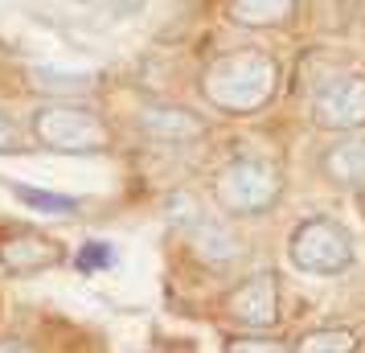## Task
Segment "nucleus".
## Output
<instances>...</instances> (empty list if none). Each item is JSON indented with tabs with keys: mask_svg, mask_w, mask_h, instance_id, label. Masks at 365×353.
I'll return each instance as SVG.
<instances>
[{
	"mask_svg": "<svg viewBox=\"0 0 365 353\" xmlns=\"http://www.w3.org/2000/svg\"><path fill=\"white\" fill-rule=\"evenodd\" d=\"M177 353H193V349H177Z\"/></svg>",
	"mask_w": 365,
	"mask_h": 353,
	"instance_id": "obj_20",
	"label": "nucleus"
},
{
	"mask_svg": "<svg viewBox=\"0 0 365 353\" xmlns=\"http://www.w3.org/2000/svg\"><path fill=\"white\" fill-rule=\"evenodd\" d=\"M29 132H34L37 148L62 152V156H99V152L111 148V128L91 107L66 99L34 107Z\"/></svg>",
	"mask_w": 365,
	"mask_h": 353,
	"instance_id": "obj_3",
	"label": "nucleus"
},
{
	"mask_svg": "<svg viewBox=\"0 0 365 353\" xmlns=\"http://www.w3.org/2000/svg\"><path fill=\"white\" fill-rule=\"evenodd\" d=\"M299 0H226V17L238 29H283L296 21Z\"/></svg>",
	"mask_w": 365,
	"mask_h": 353,
	"instance_id": "obj_11",
	"label": "nucleus"
},
{
	"mask_svg": "<svg viewBox=\"0 0 365 353\" xmlns=\"http://www.w3.org/2000/svg\"><path fill=\"white\" fill-rule=\"evenodd\" d=\"M107 263H111V247H103V242H86L83 251L74 255L78 271H95V267H107Z\"/></svg>",
	"mask_w": 365,
	"mask_h": 353,
	"instance_id": "obj_18",
	"label": "nucleus"
},
{
	"mask_svg": "<svg viewBox=\"0 0 365 353\" xmlns=\"http://www.w3.org/2000/svg\"><path fill=\"white\" fill-rule=\"evenodd\" d=\"M29 135L21 128L17 119L9 116V111H0V156H21V152H29Z\"/></svg>",
	"mask_w": 365,
	"mask_h": 353,
	"instance_id": "obj_17",
	"label": "nucleus"
},
{
	"mask_svg": "<svg viewBox=\"0 0 365 353\" xmlns=\"http://www.w3.org/2000/svg\"><path fill=\"white\" fill-rule=\"evenodd\" d=\"M13 193H17L25 205H34V210H41V214H74L78 210V198H62V193H46V189H34V185H13Z\"/></svg>",
	"mask_w": 365,
	"mask_h": 353,
	"instance_id": "obj_15",
	"label": "nucleus"
},
{
	"mask_svg": "<svg viewBox=\"0 0 365 353\" xmlns=\"http://www.w3.org/2000/svg\"><path fill=\"white\" fill-rule=\"evenodd\" d=\"M66 263V247L53 235H41V230H13V235L0 238V267L17 280H29V275H46V271L62 267Z\"/></svg>",
	"mask_w": 365,
	"mask_h": 353,
	"instance_id": "obj_7",
	"label": "nucleus"
},
{
	"mask_svg": "<svg viewBox=\"0 0 365 353\" xmlns=\"http://www.w3.org/2000/svg\"><path fill=\"white\" fill-rule=\"evenodd\" d=\"M34 86L37 91H50V95H62V99H83L95 91V78L86 74H53V70H34Z\"/></svg>",
	"mask_w": 365,
	"mask_h": 353,
	"instance_id": "obj_13",
	"label": "nucleus"
},
{
	"mask_svg": "<svg viewBox=\"0 0 365 353\" xmlns=\"http://www.w3.org/2000/svg\"><path fill=\"white\" fill-rule=\"evenodd\" d=\"M287 259L308 275H341L353 267V235L336 218H308L287 238Z\"/></svg>",
	"mask_w": 365,
	"mask_h": 353,
	"instance_id": "obj_4",
	"label": "nucleus"
},
{
	"mask_svg": "<svg viewBox=\"0 0 365 353\" xmlns=\"http://www.w3.org/2000/svg\"><path fill=\"white\" fill-rule=\"evenodd\" d=\"M222 353H292V345L267 333H242V337H230L222 345Z\"/></svg>",
	"mask_w": 365,
	"mask_h": 353,
	"instance_id": "obj_16",
	"label": "nucleus"
},
{
	"mask_svg": "<svg viewBox=\"0 0 365 353\" xmlns=\"http://www.w3.org/2000/svg\"><path fill=\"white\" fill-rule=\"evenodd\" d=\"M320 177L332 189L361 193L365 189V135L345 132L336 144H329V148L320 152Z\"/></svg>",
	"mask_w": 365,
	"mask_h": 353,
	"instance_id": "obj_9",
	"label": "nucleus"
},
{
	"mask_svg": "<svg viewBox=\"0 0 365 353\" xmlns=\"http://www.w3.org/2000/svg\"><path fill=\"white\" fill-rule=\"evenodd\" d=\"M226 317L242 329H255V333H267L279 324V275L275 271H255L242 284H234L226 292Z\"/></svg>",
	"mask_w": 365,
	"mask_h": 353,
	"instance_id": "obj_6",
	"label": "nucleus"
},
{
	"mask_svg": "<svg viewBox=\"0 0 365 353\" xmlns=\"http://www.w3.org/2000/svg\"><path fill=\"white\" fill-rule=\"evenodd\" d=\"M308 116L320 132H361L365 128V74H341V78H329L312 95V107Z\"/></svg>",
	"mask_w": 365,
	"mask_h": 353,
	"instance_id": "obj_5",
	"label": "nucleus"
},
{
	"mask_svg": "<svg viewBox=\"0 0 365 353\" xmlns=\"http://www.w3.org/2000/svg\"><path fill=\"white\" fill-rule=\"evenodd\" d=\"M185 238H189L193 255H197L201 263H210V267H230L234 259L242 255V242H238V235H234L230 226L214 222L210 214H205V218H201L193 230H185Z\"/></svg>",
	"mask_w": 365,
	"mask_h": 353,
	"instance_id": "obj_10",
	"label": "nucleus"
},
{
	"mask_svg": "<svg viewBox=\"0 0 365 353\" xmlns=\"http://www.w3.org/2000/svg\"><path fill=\"white\" fill-rule=\"evenodd\" d=\"M0 353H37V349L21 337H0Z\"/></svg>",
	"mask_w": 365,
	"mask_h": 353,
	"instance_id": "obj_19",
	"label": "nucleus"
},
{
	"mask_svg": "<svg viewBox=\"0 0 365 353\" xmlns=\"http://www.w3.org/2000/svg\"><path fill=\"white\" fill-rule=\"evenodd\" d=\"M165 218L173 230H193L201 218H205V210H201V202L193 198V193H168V202H165Z\"/></svg>",
	"mask_w": 365,
	"mask_h": 353,
	"instance_id": "obj_14",
	"label": "nucleus"
},
{
	"mask_svg": "<svg viewBox=\"0 0 365 353\" xmlns=\"http://www.w3.org/2000/svg\"><path fill=\"white\" fill-rule=\"evenodd\" d=\"M140 132L156 140V144H165V148H185V144H197L201 135L210 132L205 128V119L197 111H189V107H177V103H148L140 116Z\"/></svg>",
	"mask_w": 365,
	"mask_h": 353,
	"instance_id": "obj_8",
	"label": "nucleus"
},
{
	"mask_svg": "<svg viewBox=\"0 0 365 353\" xmlns=\"http://www.w3.org/2000/svg\"><path fill=\"white\" fill-rule=\"evenodd\" d=\"M292 353H357V333L341 329V324H324V329H312V333L299 337Z\"/></svg>",
	"mask_w": 365,
	"mask_h": 353,
	"instance_id": "obj_12",
	"label": "nucleus"
},
{
	"mask_svg": "<svg viewBox=\"0 0 365 353\" xmlns=\"http://www.w3.org/2000/svg\"><path fill=\"white\" fill-rule=\"evenodd\" d=\"M283 198V168L267 156H234L214 173V202L230 218H259Z\"/></svg>",
	"mask_w": 365,
	"mask_h": 353,
	"instance_id": "obj_2",
	"label": "nucleus"
},
{
	"mask_svg": "<svg viewBox=\"0 0 365 353\" xmlns=\"http://www.w3.org/2000/svg\"><path fill=\"white\" fill-rule=\"evenodd\" d=\"M283 70L263 50H234L201 70V99L222 116H259L279 95Z\"/></svg>",
	"mask_w": 365,
	"mask_h": 353,
	"instance_id": "obj_1",
	"label": "nucleus"
}]
</instances>
